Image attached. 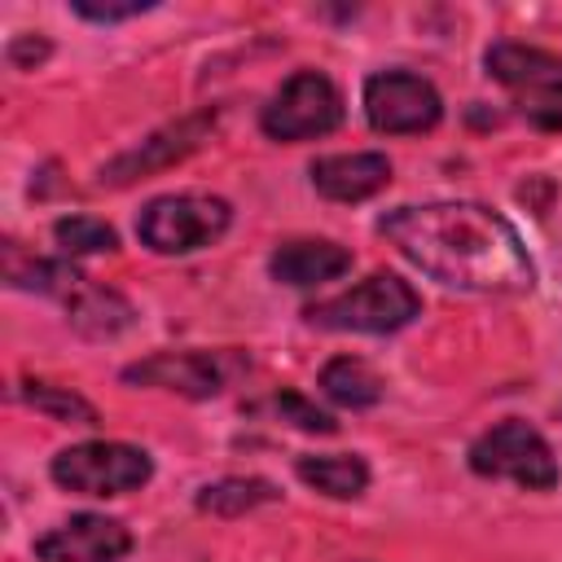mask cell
I'll list each match as a JSON object with an SVG mask.
<instances>
[{
    "label": "cell",
    "mask_w": 562,
    "mask_h": 562,
    "mask_svg": "<svg viewBox=\"0 0 562 562\" xmlns=\"http://www.w3.org/2000/svg\"><path fill=\"white\" fill-rule=\"evenodd\" d=\"M378 233L426 277L470 294H527L536 263L518 228L483 202H422L395 206Z\"/></svg>",
    "instance_id": "cell-1"
},
{
    "label": "cell",
    "mask_w": 562,
    "mask_h": 562,
    "mask_svg": "<svg viewBox=\"0 0 562 562\" xmlns=\"http://www.w3.org/2000/svg\"><path fill=\"white\" fill-rule=\"evenodd\" d=\"M422 312V294L395 277V272H373L360 285L312 303L303 316L316 329H334V334H395L404 329L413 316Z\"/></svg>",
    "instance_id": "cell-2"
},
{
    "label": "cell",
    "mask_w": 562,
    "mask_h": 562,
    "mask_svg": "<svg viewBox=\"0 0 562 562\" xmlns=\"http://www.w3.org/2000/svg\"><path fill=\"white\" fill-rule=\"evenodd\" d=\"M228 224H233V206L215 193H162L140 211L136 237L154 255H193L220 241Z\"/></svg>",
    "instance_id": "cell-3"
},
{
    "label": "cell",
    "mask_w": 562,
    "mask_h": 562,
    "mask_svg": "<svg viewBox=\"0 0 562 562\" xmlns=\"http://www.w3.org/2000/svg\"><path fill=\"white\" fill-rule=\"evenodd\" d=\"M53 483L79 496H127L154 479V461L145 448L119 443V439H88L70 443L48 465Z\"/></svg>",
    "instance_id": "cell-4"
},
{
    "label": "cell",
    "mask_w": 562,
    "mask_h": 562,
    "mask_svg": "<svg viewBox=\"0 0 562 562\" xmlns=\"http://www.w3.org/2000/svg\"><path fill=\"white\" fill-rule=\"evenodd\" d=\"M470 470L483 479H509L527 492H553L558 487V457L549 439L527 426L522 417H505L492 430H483L470 443Z\"/></svg>",
    "instance_id": "cell-5"
},
{
    "label": "cell",
    "mask_w": 562,
    "mask_h": 562,
    "mask_svg": "<svg viewBox=\"0 0 562 562\" xmlns=\"http://www.w3.org/2000/svg\"><path fill=\"white\" fill-rule=\"evenodd\" d=\"M342 123V97L334 88L329 75L321 70H294L259 110V127L263 136L294 145V140H312L325 136Z\"/></svg>",
    "instance_id": "cell-6"
},
{
    "label": "cell",
    "mask_w": 562,
    "mask_h": 562,
    "mask_svg": "<svg viewBox=\"0 0 562 562\" xmlns=\"http://www.w3.org/2000/svg\"><path fill=\"white\" fill-rule=\"evenodd\" d=\"M364 119L373 132L413 136L443 119V97L430 79L413 70H378L364 79Z\"/></svg>",
    "instance_id": "cell-7"
},
{
    "label": "cell",
    "mask_w": 562,
    "mask_h": 562,
    "mask_svg": "<svg viewBox=\"0 0 562 562\" xmlns=\"http://www.w3.org/2000/svg\"><path fill=\"white\" fill-rule=\"evenodd\" d=\"M228 360L224 351H154L123 369V382L132 386H158L189 400H211L228 386Z\"/></svg>",
    "instance_id": "cell-8"
},
{
    "label": "cell",
    "mask_w": 562,
    "mask_h": 562,
    "mask_svg": "<svg viewBox=\"0 0 562 562\" xmlns=\"http://www.w3.org/2000/svg\"><path fill=\"white\" fill-rule=\"evenodd\" d=\"M211 132H215V110L184 114V119L158 127L154 136H145L140 145H132L127 154L110 158L101 167V184H127V180H140L149 171H162V167L189 158L193 149H202V140H211Z\"/></svg>",
    "instance_id": "cell-9"
},
{
    "label": "cell",
    "mask_w": 562,
    "mask_h": 562,
    "mask_svg": "<svg viewBox=\"0 0 562 562\" xmlns=\"http://www.w3.org/2000/svg\"><path fill=\"white\" fill-rule=\"evenodd\" d=\"M132 553V531L105 514H75L35 540L40 562H119Z\"/></svg>",
    "instance_id": "cell-10"
},
{
    "label": "cell",
    "mask_w": 562,
    "mask_h": 562,
    "mask_svg": "<svg viewBox=\"0 0 562 562\" xmlns=\"http://www.w3.org/2000/svg\"><path fill=\"white\" fill-rule=\"evenodd\" d=\"M312 189L329 202H364L378 189L391 184V158L378 149H360V154H325L307 167Z\"/></svg>",
    "instance_id": "cell-11"
},
{
    "label": "cell",
    "mask_w": 562,
    "mask_h": 562,
    "mask_svg": "<svg viewBox=\"0 0 562 562\" xmlns=\"http://www.w3.org/2000/svg\"><path fill=\"white\" fill-rule=\"evenodd\" d=\"M483 66L496 83L514 88V92H536V97H553L562 101V57L549 48H531V44H514L501 40L483 53Z\"/></svg>",
    "instance_id": "cell-12"
},
{
    "label": "cell",
    "mask_w": 562,
    "mask_h": 562,
    "mask_svg": "<svg viewBox=\"0 0 562 562\" xmlns=\"http://www.w3.org/2000/svg\"><path fill=\"white\" fill-rule=\"evenodd\" d=\"M272 277L285 281V285H321V281H334L351 268V250L338 246V241H325V237H299V241H285L272 250L268 259Z\"/></svg>",
    "instance_id": "cell-13"
},
{
    "label": "cell",
    "mask_w": 562,
    "mask_h": 562,
    "mask_svg": "<svg viewBox=\"0 0 562 562\" xmlns=\"http://www.w3.org/2000/svg\"><path fill=\"white\" fill-rule=\"evenodd\" d=\"M61 303H66V321H70L83 338H114V334H123V329L136 321L132 303H127L119 290L97 285L92 277H79V281L66 290Z\"/></svg>",
    "instance_id": "cell-14"
},
{
    "label": "cell",
    "mask_w": 562,
    "mask_h": 562,
    "mask_svg": "<svg viewBox=\"0 0 562 562\" xmlns=\"http://www.w3.org/2000/svg\"><path fill=\"white\" fill-rule=\"evenodd\" d=\"M294 470H299V479H303L307 487H316L321 496H334V501H356V496L369 487V465H364V457H356V452L299 457Z\"/></svg>",
    "instance_id": "cell-15"
},
{
    "label": "cell",
    "mask_w": 562,
    "mask_h": 562,
    "mask_svg": "<svg viewBox=\"0 0 562 562\" xmlns=\"http://www.w3.org/2000/svg\"><path fill=\"white\" fill-rule=\"evenodd\" d=\"M321 391L342 408H373L382 400V378L360 356H334L321 369Z\"/></svg>",
    "instance_id": "cell-16"
},
{
    "label": "cell",
    "mask_w": 562,
    "mask_h": 562,
    "mask_svg": "<svg viewBox=\"0 0 562 562\" xmlns=\"http://www.w3.org/2000/svg\"><path fill=\"white\" fill-rule=\"evenodd\" d=\"M281 492L268 479H241V474H233V479L206 483L198 492V509L202 514H220V518H237V514H250V509H259V505H268Z\"/></svg>",
    "instance_id": "cell-17"
},
{
    "label": "cell",
    "mask_w": 562,
    "mask_h": 562,
    "mask_svg": "<svg viewBox=\"0 0 562 562\" xmlns=\"http://www.w3.org/2000/svg\"><path fill=\"white\" fill-rule=\"evenodd\" d=\"M18 400H26L31 408H40V413H48L53 422H70V426H97L101 417H97V408L79 395V391H70V386H48V382H22L18 386Z\"/></svg>",
    "instance_id": "cell-18"
},
{
    "label": "cell",
    "mask_w": 562,
    "mask_h": 562,
    "mask_svg": "<svg viewBox=\"0 0 562 562\" xmlns=\"http://www.w3.org/2000/svg\"><path fill=\"white\" fill-rule=\"evenodd\" d=\"M53 237L66 255H114L119 250V233L97 215H61L53 224Z\"/></svg>",
    "instance_id": "cell-19"
},
{
    "label": "cell",
    "mask_w": 562,
    "mask_h": 562,
    "mask_svg": "<svg viewBox=\"0 0 562 562\" xmlns=\"http://www.w3.org/2000/svg\"><path fill=\"white\" fill-rule=\"evenodd\" d=\"M272 408H277V417L290 422L294 430H307V435H334V430H338V422H334L329 413H321L312 400H303L299 391H277V395H272Z\"/></svg>",
    "instance_id": "cell-20"
},
{
    "label": "cell",
    "mask_w": 562,
    "mask_h": 562,
    "mask_svg": "<svg viewBox=\"0 0 562 562\" xmlns=\"http://www.w3.org/2000/svg\"><path fill=\"white\" fill-rule=\"evenodd\" d=\"M79 18H88V22H123V18H136V13H149L154 9V0H123V4H92V0H75L70 4Z\"/></svg>",
    "instance_id": "cell-21"
},
{
    "label": "cell",
    "mask_w": 562,
    "mask_h": 562,
    "mask_svg": "<svg viewBox=\"0 0 562 562\" xmlns=\"http://www.w3.org/2000/svg\"><path fill=\"white\" fill-rule=\"evenodd\" d=\"M31 57H35V61H44V57H48V40H35V44H31V40H13V44H9V61H13V66H22V70H26V66H31Z\"/></svg>",
    "instance_id": "cell-22"
}]
</instances>
